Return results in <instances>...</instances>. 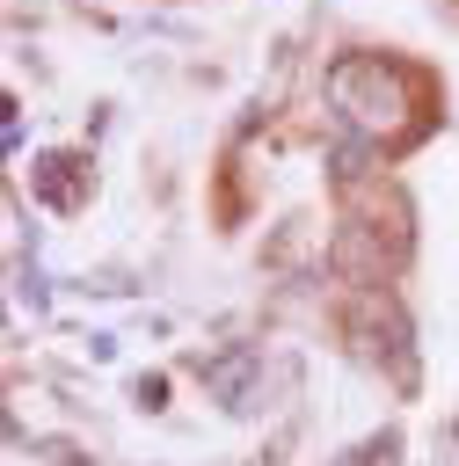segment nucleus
Instances as JSON below:
<instances>
[{
    "mask_svg": "<svg viewBox=\"0 0 459 466\" xmlns=\"http://www.w3.org/2000/svg\"><path fill=\"white\" fill-rule=\"evenodd\" d=\"M328 109L372 146H408L423 131V80L386 51H342L328 66Z\"/></svg>",
    "mask_w": 459,
    "mask_h": 466,
    "instance_id": "f257e3e1",
    "label": "nucleus"
},
{
    "mask_svg": "<svg viewBox=\"0 0 459 466\" xmlns=\"http://www.w3.org/2000/svg\"><path fill=\"white\" fill-rule=\"evenodd\" d=\"M73 167H80V160H66V153H44V160H36V197H44L51 211H73V204H80Z\"/></svg>",
    "mask_w": 459,
    "mask_h": 466,
    "instance_id": "f03ea898",
    "label": "nucleus"
}]
</instances>
